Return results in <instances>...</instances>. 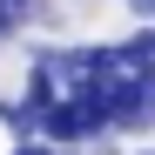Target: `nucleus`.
<instances>
[{"label":"nucleus","instance_id":"obj_4","mask_svg":"<svg viewBox=\"0 0 155 155\" xmlns=\"http://www.w3.org/2000/svg\"><path fill=\"white\" fill-rule=\"evenodd\" d=\"M20 101H27L34 115H47V108L61 101V81H54V68H47V54H41V47L27 54V88H20Z\"/></svg>","mask_w":155,"mask_h":155},{"label":"nucleus","instance_id":"obj_6","mask_svg":"<svg viewBox=\"0 0 155 155\" xmlns=\"http://www.w3.org/2000/svg\"><path fill=\"white\" fill-rule=\"evenodd\" d=\"M121 14H135L142 27H148V20H155V0H121Z\"/></svg>","mask_w":155,"mask_h":155},{"label":"nucleus","instance_id":"obj_8","mask_svg":"<svg viewBox=\"0 0 155 155\" xmlns=\"http://www.w3.org/2000/svg\"><path fill=\"white\" fill-rule=\"evenodd\" d=\"M68 155H74V148H68Z\"/></svg>","mask_w":155,"mask_h":155},{"label":"nucleus","instance_id":"obj_1","mask_svg":"<svg viewBox=\"0 0 155 155\" xmlns=\"http://www.w3.org/2000/svg\"><path fill=\"white\" fill-rule=\"evenodd\" d=\"M108 128L115 135H148L155 128V61H128V81L108 94Z\"/></svg>","mask_w":155,"mask_h":155},{"label":"nucleus","instance_id":"obj_2","mask_svg":"<svg viewBox=\"0 0 155 155\" xmlns=\"http://www.w3.org/2000/svg\"><path fill=\"white\" fill-rule=\"evenodd\" d=\"M41 135L54 142L61 155H68V148H94L101 135H115V128H108V115H101L94 101H81V94H61L54 108L41 115Z\"/></svg>","mask_w":155,"mask_h":155},{"label":"nucleus","instance_id":"obj_5","mask_svg":"<svg viewBox=\"0 0 155 155\" xmlns=\"http://www.w3.org/2000/svg\"><path fill=\"white\" fill-rule=\"evenodd\" d=\"M14 155H61V148L47 142V135H34V142H14Z\"/></svg>","mask_w":155,"mask_h":155},{"label":"nucleus","instance_id":"obj_7","mask_svg":"<svg viewBox=\"0 0 155 155\" xmlns=\"http://www.w3.org/2000/svg\"><path fill=\"white\" fill-rule=\"evenodd\" d=\"M142 155H155V148H142Z\"/></svg>","mask_w":155,"mask_h":155},{"label":"nucleus","instance_id":"obj_3","mask_svg":"<svg viewBox=\"0 0 155 155\" xmlns=\"http://www.w3.org/2000/svg\"><path fill=\"white\" fill-rule=\"evenodd\" d=\"M41 54H47V68H54L61 94H81V88L94 81V74L115 61V41H74V47L61 41V47H41Z\"/></svg>","mask_w":155,"mask_h":155}]
</instances>
